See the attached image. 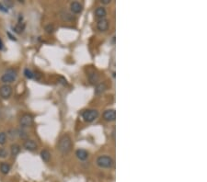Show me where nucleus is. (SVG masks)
<instances>
[{
  "label": "nucleus",
  "mask_w": 207,
  "mask_h": 182,
  "mask_svg": "<svg viewBox=\"0 0 207 182\" xmlns=\"http://www.w3.org/2000/svg\"><path fill=\"white\" fill-rule=\"evenodd\" d=\"M6 142H7V134H6V132H0V145L5 144Z\"/></svg>",
  "instance_id": "aec40b11"
},
{
  "label": "nucleus",
  "mask_w": 207,
  "mask_h": 182,
  "mask_svg": "<svg viewBox=\"0 0 207 182\" xmlns=\"http://www.w3.org/2000/svg\"><path fill=\"white\" fill-rule=\"evenodd\" d=\"M23 146H24L25 149H27L29 151H34V150L37 149V144L35 143V141L29 140V139H28V140H26L24 142Z\"/></svg>",
  "instance_id": "1a4fd4ad"
},
{
  "label": "nucleus",
  "mask_w": 207,
  "mask_h": 182,
  "mask_svg": "<svg viewBox=\"0 0 207 182\" xmlns=\"http://www.w3.org/2000/svg\"><path fill=\"white\" fill-rule=\"evenodd\" d=\"M41 157L44 162H49L50 158H51V154L48 150H42L41 152Z\"/></svg>",
  "instance_id": "2eb2a0df"
},
{
  "label": "nucleus",
  "mask_w": 207,
  "mask_h": 182,
  "mask_svg": "<svg viewBox=\"0 0 207 182\" xmlns=\"http://www.w3.org/2000/svg\"><path fill=\"white\" fill-rule=\"evenodd\" d=\"M24 74H25V77H26L27 78H29V79H32V78L35 77V74H34L32 70H29V69H28V68H26V69L24 70Z\"/></svg>",
  "instance_id": "f3484780"
},
{
  "label": "nucleus",
  "mask_w": 207,
  "mask_h": 182,
  "mask_svg": "<svg viewBox=\"0 0 207 182\" xmlns=\"http://www.w3.org/2000/svg\"><path fill=\"white\" fill-rule=\"evenodd\" d=\"M8 156V152L5 148H0V158H6Z\"/></svg>",
  "instance_id": "412c9836"
},
{
  "label": "nucleus",
  "mask_w": 207,
  "mask_h": 182,
  "mask_svg": "<svg viewBox=\"0 0 207 182\" xmlns=\"http://www.w3.org/2000/svg\"><path fill=\"white\" fill-rule=\"evenodd\" d=\"M17 77H18V74H17V71L15 69H8L4 74L1 77V81L5 84V85H8L9 83H12L14 82L15 80L17 79Z\"/></svg>",
  "instance_id": "7ed1b4c3"
},
{
  "label": "nucleus",
  "mask_w": 207,
  "mask_h": 182,
  "mask_svg": "<svg viewBox=\"0 0 207 182\" xmlns=\"http://www.w3.org/2000/svg\"><path fill=\"white\" fill-rule=\"evenodd\" d=\"M95 15L99 20H102V19H105L106 15H107V11L103 7H99L95 10Z\"/></svg>",
  "instance_id": "9d476101"
},
{
  "label": "nucleus",
  "mask_w": 207,
  "mask_h": 182,
  "mask_svg": "<svg viewBox=\"0 0 207 182\" xmlns=\"http://www.w3.org/2000/svg\"><path fill=\"white\" fill-rule=\"evenodd\" d=\"M45 30H46V32H47L48 33H52V32H53V30H54V27H53V24H49V25H47V26L45 27Z\"/></svg>",
  "instance_id": "4be33fe9"
},
{
  "label": "nucleus",
  "mask_w": 207,
  "mask_h": 182,
  "mask_svg": "<svg viewBox=\"0 0 207 182\" xmlns=\"http://www.w3.org/2000/svg\"><path fill=\"white\" fill-rule=\"evenodd\" d=\"M0 10L3 11V12H8V8H7V6H5V5L2 4V3H0Z\"/></svg>",
  "instance_id": "5701e85b"
},
{
  "label": "nucleus",
  "mask_w": 207,
  "mask_h": 182,
  "mask_svg": "<svg viewBox=\"0 0 207 182\" xmlns=\"http://www.w3.org/2000/svg\"><path fill=\"white\" fill-rule=\"evenodd\" d=\"M111 2V0H101V3H102V4H105V5L110 4Z\"/></svg>",
  "instance_id": "b1692460"
},
{
  "label": "nucleus",
  "mask_w": 207,
  "mask_h": 182,
  "mask_svg": "<svg viewBox=\"0 0 207 182\" xmlns=\"http://www.w3.org/2000/svg\"><path fill=\"white\" fill-rule=\"evenodd\" d=\"M24 29H25V25L21 24V23H19V24H17L16 26L14 27L15 32H17V33H21L24 30Z\"/></svg>",
  "instance_id": "a211bd4d"
},
{
  "label": "nucleus",
  "mask_w": 207,
  "mask_h": 182,
  "mask_svg": "<svg viewBox=\"0 0 207 182\" xmlns=\"http://www.w3.org/2000/svg\"><path fill=\"white\" fill-rule=\"evenodd\" d=\"M3 47H4L3 41H2V40H1V39H0V51H1V50L3 49Z\"/></svg>",
  "instance_id": "393cba45"
},
{
  "label": "nucleus",
  "mask_w": 207,
  "mask_h": 182,
  "mask_svg": "<svg viewBox=\"0 0 207 182\" xmlns=\"http://www.w3.org/2000/svg\"><path fill=\"white\" fill-rule=\"evenodd\" d=\"M97 165L100 168H111L114 164L113 159L108 156H100L96 160Z\"/></svg>",
  "instance_id": "f03ea898"
},
{
  "label": "nucleus",
  "mask_w": 207,
  "mask_h": 182,
  "mask_svg": "<svg viewBox=\"0 0 207 182\" xmlns=\"http://www.w3.org/2000/svg\"><path fill=\"white\" fill-rule=\"evenodd\" d=\"M33 123V117L31 114H24L20 120V124L22 128H27L32 126Z\"/></svg>",
  "instance_id": "39448f33"
},
{
  "label": "nucleus",
  "mask_w": 207,
  "mask_h": 182,
  "mask_svg": "<svg viewBox=\"0 0 207 182\" xmlns=\"http://www.w3.org/2000/svg\"><path fill=\"white\" fill-rule=\"evenodd\" d=\"M97 28L99 32H106V30L109 29V21L106 19L99 20V21L97 23Z\"/></svg>",
  "instance_id": "6e6552de"
},
{
  "label": "nucleus",
  "mask_w": 207,
  "mask_h": 182,
  "mask_svg": "<svg viewBox=\"0 0 207 182\" xmlns=\"http://www.w3.org/2000/svg\"><path fill=\"white\" fill-rule=\"evenodd\" d=\"M105 89H106V85H105L104 83H100V84H99V85L97 86L95 92H96V94H100V93H102Z\"/></svg>",
  "instance_id": "dca6fc26"
},
{
  "label": "nucleus",
  "mask_w": 207,
  "mask_h": 182,
  "mask_svg": "<svg viewBox=\"0 0 207 182\" xmlns=\"http://www.w3.org/2000/svg\"><path fill=\"white\" fill-rule=\"evenodd\" d=\"M70 8H71V11H72L73 13L78 14V13H80V12L82 11L83 7H82V5H81L80 3H78V2H73V3H71V5H70Z\"/></svg>",
  "instance_id": "9b49d317"
},
{
  "label": "nucleus",
  "mask_w": 207,
  "mask_h": 182,
  "mask_svg": "<svg viewBox=\"0 0 207 182\" xmlns=\"http://www.w3.org/2000/svg\"><path fill=\"white\" fill-rule=\"evenodd\" d=\"M90 82H91L92 84L97 83L98 80H99V75H98L97 74H95V73H91V74H90Z\"/></svg>",
  "instance_id": "6ab92c4d"
},
{
  "label": "nucleus",
  "mask_w": 207,
  "mask_h": 182,
  "mask_svg": "<svg viewBox=\"0 0 207 182\" xmlns=\"http://www.w3.org/2000/svg\"><path fill=\"white\" fill-rule=\"evenodd\" d=\"M72 148V140L68 135H64L63 137L59 140L58 143V149L63 154H67L70 152Z\"/></svg>",
  "instance_id": "f257e3e1"
},
{
  "label": "nucleus",
  "mask_w": 207,
  "mask_h": 182,
  "mask_svg": "<svg viewBox=\"0 0 207 182\" xmlns=\"http://www.w3.org/2000/svg\"><path fill=\"white\" fill-rule=\"evenodd\" d=\"M8 36L10 37V39H11V40H13V41H16V38H15V37H13V36H12V35H11L9 32H8Z\"/></svg>",
  "instance_id": "a878e982"
},
{
  "label": "nucleus",
  "mask_w": 207,
  "mask_h": 182,
  "mask_svg": "<svg viewBox=\"0 0 207 182\" xmlns=\"http://www.w3.org/2000/svg\"><path fill=\"white\" fill-rule=\"evenodd\" d=\"M99 113L97 110H87L85 111H83L82 113V117L83 119L87 121V123H91V121L95 120L98 117H99Z\"/></svg>",
  "instance_id": "20e7f679"
},
{
  "label": "nucleus",
  "mask_w": 207,
  "mask_h": 182,
  "mask_svg": "<svg viewBox=\"0 0 207 182\" xmlns=\"http://www.w3.org/2000/svg\"><path fill=\"white\" fill-rule=\"evenodd\" d=\"M10 165L8 164V163H5V162H2L1 164H0V172H1L2 174L4 175H7L9 173L10 171Z\"/></svg>",
  "instance_id": "ddd939ff"
},
{
  "label": "nucleus",
  "mask_w": 207,
  "mask_h": 182,
  "mask_svg": "<svg viewBox=\"0 0 207 182\" xmlns=\"http://www.w3.org/2000/svg\"><path fill=\"white\" fill-rule=\"evenodd\" d=\"M20 146L18 144H13L10 147V152H11V156L13 157H15L16 156H18V154L20 153Z\"/></svg>",
  "instance_id": "4468645a"
},
{
  "label": "nucleus",
  "mask_w": 207,
  "mask_h": 182,
  "mask_svg": "<svg viewBox=\"0 0 207 182\" xmlns=\"http://www.w3.org/2000/svg\"><path fill=\"white\" fill-rule=\"evenodd\" d=\"M103 119L106 121H114L116 119V112L114 110H107L103 113Z\"/></svg>",
  "instance_id": "0eeeda50"
},
{
  "label": "nucleus",
  "mask_w": 207,
  "mask_h": 182,
  "mask_svg": "<svg viewBox=\"0 0 207 182\" xmlns=\"http://www.w3.org/2000/svg\"><path fill=\"white\" fill-rule=\"evenodd\" d=\"M76 156L77 157L81 160V161H85L87 156H88V154H87V152L86 150H83V149H78L77 152H76Z\"/></svg>",
  "instance_id": "f8f14e48"
},
{
  "label": "nucleus",
  "mask_w": 207,
  "mask_h": 182,
  "mask_svg": "<svg viewBox=\"0 0 207 182\" xmlns=\"http://www.w3.org/2000/svg\"><path fill=\"white\" fill-rule=\"evenodd\" d=\"M12 95V86L9 85H3L0 87V97L4 99H8Z\"/></svg>",
  "instance_id": "423d86ee"
}]
</instances>
